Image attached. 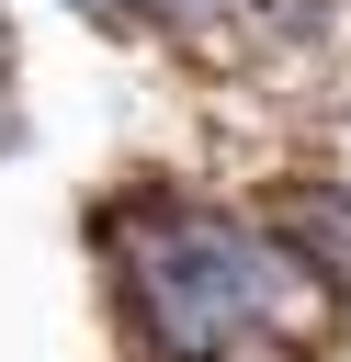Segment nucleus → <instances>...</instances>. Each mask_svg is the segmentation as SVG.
Masks as SVG:
<instances>
[{"label": "nucleus", "mask_w": 351, "mask_h": 362, "mask_svg": "<svg viewBox=\"0 0 351 362\" xmlns=\"http://www.w3.org/2000/svg\"><path fill=\"white\" fill-rule=\"evenodd\" d=\"M272 226H283L328 283H351V192H340V181H294V192L272 204Z\"/></svg>", "instance_id": "nucleus-1"}]
</instances>
